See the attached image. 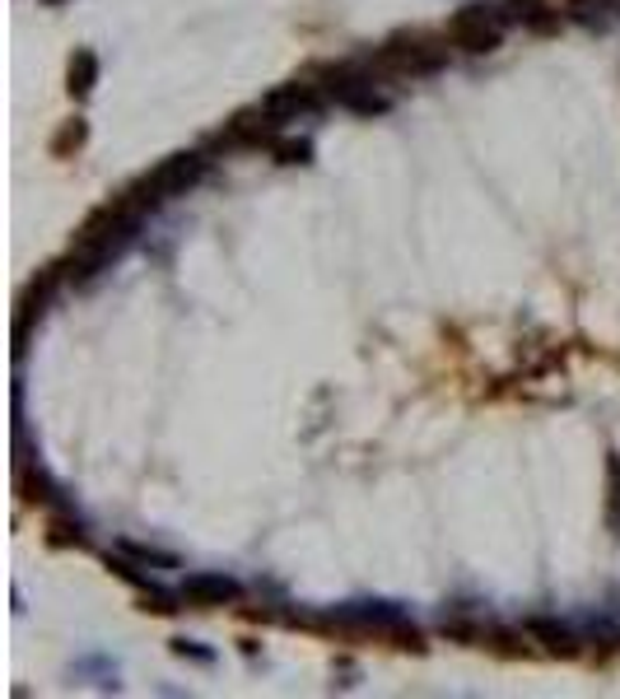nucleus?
I'll return each instance as SVG.
<instances>
[{
  "label": "nucleus",
  "instance_id": "nucleus-1",
  "mask_svg": "<svg viewBox=\"0 0 620 699\" xmlns=\"http://www.w3.org/2000/svg\"><path fill=\"white\" fill-rule=\"evenodd\" d=\"M141 215H145V206L131 197V191H122V197H112L108 206H99L93 215L75 229V238H70V257H66V276H75V280H85V276H93L112 252L122 247V238L126 233L141 224Z\"/></svg>",
  "mask_w": 620,
  "mask_h": 699
},
{
  "label": "nucleus",
  "instance_id": "nucleus-2",
  "mask_svg": "<svg viewBox=\"0 0 620 699\" xmlns=\"http://www.w3.org/2000/svg\"><path fill=\"white\" fill-rule=\"evenodd\" d=\"M201 178H206V154H173V159H164L159 168H150L145 178L131 187V197L150 210V206H159L168 197H182V191L197 187Z\"/></svg>",
  "mask_w": 620,
  "mask_h": 699
},
{
  "label": "nucleus",
  "instance_id": "nucleus-3",
  "mask_svg": "<svg viewBox=\"0 0 620 699\" xmlns=\"http://www.w3.org/2000/svg\"><path fill=\"white\" fill-rule=\"evenodd\" d=\"M369 66L378 75H411V80H420V75H439L449 66V47H434L424 37H392V43H383L369 56Z\"/></svg>",
  "mask_w": 620,
  "mask_h": 699
},
{
  "label": "nucleus",
  "instance_id": "nucleus-4",
  "mask_svg": "<svg viewBox=\"0 0 620 699\" xmlns=\"http://www.w3.org/2000/svg\"><path fill=\"white\" fill-rule=\"evenodd\" d=\"M449 37L462 52H495L503 43V14H495L490 5H467L449 19Z\"/></svg>",
  "mask_w": 620,
  "mask_h": 699
},
{
  "label": "nucleus",
  "instance_id": "nucleus-5",
  "mask_svg": "<svg viewBox=\"0 0 620 699\" xmlns=\"http://www.w3.org/2000/svg\"><path fill=\"white\" fill-rule=\"evenodd\" d=\"M280 126L285 122H276L266 108H257V112H239L234 122H229L220 135H215V145H224V149H270L280 141Z\"/></svg>",
  "mask_w": 620,
  "mask_h": 699
},
{
  "label": "nucleus",
  "instance_id": "nucleus-6",
  "mask_svg": "<svg viewBox=\"0 0 620 699\" xmlns=\"http://www.w3.org/2000/svg\"><path fill=\"white\" fill-rule=\"evenodd\" d=\"M262 108L276 116V122H295V116H308V112H318L322 108V89L313 80H289L280 89H270Z\"/></svg>",
  "mask_w": 620,
  "mask_h": 699
},
{
  "label": "nucleus",
  "instance_id": "nucleus-7",
  "mask_svg": "<svg viewBox=\"0 0 620 699\" xmlns=\"http://www.w3.org/2000/svg\"><path fill=\"white\" fill-rule=\"evenodd\" d=\"M243 597V582L229 578V574H187L182 582V601H191V607H234V601Z\"/></svg>",
  "mask_w": 620,
  "mask_h": 699
},
{
  "label": "nucleus",
  "instance_id": "nucleus-8",
  "mask_svg": "<svg viewBox=\"0 0 620 699\" xmlns=\"http://www.w3.org/2000/svg\"><path fill=\"white\" fill-rule=\"evenodd\" d=\"M560 19L565 14L541 5V0H509V5H503V24H518V29H532V33H555Z\"/></svg>",
  "mask_w": 620,
  "mask_h": 699
},
{
  "label": "nucleus",
  "instance_id": "nucleus-9",
  "mask_svg": "<svg viewBox=\"0 0 620 699\" xmlns=\"http://www.w3.org/2000/svg\"><path fill=\"white\" fill-rule=\"evenodd\" d=\"M522 630H528V639H532V644L551 648V653H560V657H574V653H578V639H574V630H569V625H560V620L532 615Z\"/></svg>",
  "mask_w": 620,
  "mask_h": 699
},
{
  "label": "nucleus",
  "instance_id": "nucleus-10",
  "mask_svg": "<svg viewBox=\"0 0 620 699\" xmlns=\"http://www.w3.org/2000/svg\"><path fill=\"white\" fill-rule=\"evenodd\" d=\"M93 85H99V56H93L89 47H80L70 56V93L75 99H89Z\"/></svg>",
  "mask_w": 620,
  "mask_h": 699
},
{
  "label": "nucleus",
  "instance_id": "nucleus-11",
  "mask_svg": "<svg viewBox=\"0 0 620 699\" xmlns=\"http://www.w3.org/2000/svg\"><path fill=\"white\" fill-rule=\"evenodd\" d=\"M486 625L490 620H472V615H443V639H453V644H486Z\"/></svg>",
  "mask_w": 620,
  "mask_h": 699
},
{
  "label": "nucleus",
  "instance_id": "nucleus-12",
  "mask_svg": "<svg viewBox=\"0 0 620 699\" xmlns=\"http://www.w3.org/2000/svg\"><path fill=\"white\" fill-rule=\"evenodd\" d=\"M336 103H341V108H351V112H359V116H383L387 108H392V99L374 93V85H359V89H351V93H341Z\"/></svg>",
  "mask_w": 620,
  "mask_h": 699
},
{
  "label": "nucleus",
  "instance_id": "nucleus-13",
  "mask_svg": "<svg viewBox=\"0 0 620 699\" xmlns=\"http://www.w3.org/2000/svg\"><path fill=\"white\" fill-rule=\"evenodd\" d=\"M19 495H24L29 503H52L56 490H52V480L43 471H33L29 462H19Z\"/></svg>",
  "mask_w": 620,
  "mask_h": 699
},
{
  "label": "nucleus",
  "instance_id": "nucleus-14",
  "mask_svg": "<svg viewBox=\"0 0 620 699\" xmlns=\"http://www.w3.org/2000/svg\"><path fill=\"white\" fill-rule=\"evenodd\" d=\"M607 532H620V453H607Z\"/></svg>",
  "mask_w": 620,
  "mask_h": 699
},
{
  "label": "nucleus",
  "instance_id": "nucleus-15",
  "mask_svg": "<svg viewBox=\"0 0 620 699\" xmlns=\"http://www.w3.org/2000/svg\"><path fill=\"white\" fill-rule=\"evenodd\" d=\"M47 541H52V546H75V551H80V546H89V532L80 528V522H70V518H52L47 522Z\"/></svg>",
  "mask_w": 620,
  "mask_h": 699
},
{
  "label": "nucleus",
  "instance_id": "nucleus-16",
  "mask_svg": "<svg viewBox=\"0 0 620 699\" xmlns=\"http://www.w3.org/2000/svg\"><path fill=\"white\" fill-rule=\"evenodd\" d=\"M85 122H80V116H75V122H66L62 126V135H56V141H52V154H70V149H80L85 145Z\"/></svg>",
  "mask_w": 620,
  "mask_h": 699
},
{
  "label": "nucleus",
  "instance_id": "nucleus-17",
  "mask_svg": "<svg viewBox=\"0 0 620 699\" xmlns=\"http://www.w3.org/2000/svg\"><path fill=\"white\" fill-rule=\"evenodd\" d=\"M122 551L131 555V559H141V565H164V569H173L178 559L173 555H164V551H150V546H141V541H122Z\"/></svg>",
  "mask_w": 620,
  "mask_h": 699
},
{
  "label": "nucleus",
  "instance_id": "nucleus-18",
  "mask_svg": "<svg viewBox=\"0 0 620 699\" xmlns=\"http://www.w3.org/2000/svg\"><path fill=\"white\" fill-rule=\"evenodd\" d=\"M270 154H276L280 164H308V154H313V149H308V141H276Z\"/></svg>",
  "mask_w": 620,
  "mask_h": 699
},
{
  "label": "nucleus",
  "instance_id": "nucleus-19",
  "mask_svg": "<svg viewBox=\"0 0 620 699\" xmlns=\"http://www.w3.org/2000/svg\"><path fill=\"white\" fill-rule=\"evenodd\" d=\"M43 5H47V10H56V5H66V0H43Z\"/></svg>",
  "mask_w": 620,
  "mask_h": 699
}]
</instances>
